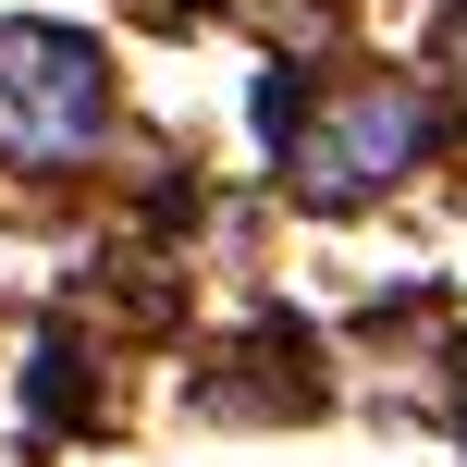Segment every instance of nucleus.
I'll list each match as a JSON object with an SVG mask.
<instances>
[{
	"label": "nucleus",
	"instance_id": "nucleus-2",
	"mask_svg": "<svg viewBox=\"0 0 467 467\" xmlns=\"http://www.w3.org/2000/svg\"><path fill=\"white\" fill-rule=\"evenodd\" d=\"M419 136H431L419 99L381 87V99H345L332 123H296L283 148H296V185H307V197H369V185H394V172L419 161Z\"/></svg>",
	"mask_w": 467,
	"mask_h": 467
},
{
	"label": "nucleus",
	"instance_id": "nucleus-1",
	"mask_svg": "<svg viewBox=\"0 0 467 467\" xmlns=\"http://www.w3.org/2000/svg\"><path fill=\"white\" fill-rule=\"evenodd\" d=\"M111 136V62H99V37H74V25H37V13H0V148L37 172L87 161V148Z\"/></svg>",
	"mask_w": 467,
	"mask_h": 467
}]
</instances>
